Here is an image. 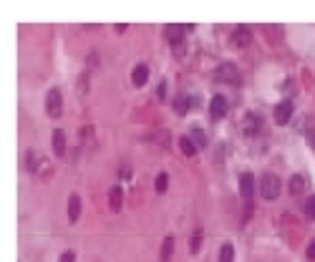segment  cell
<instances>
[{"instance_id": "5", "label": "cell", "mask_w": 315, "mask_h": 262, "mask_svg": "<svg viewBox=\"0 0 315 262\" xmlns=\"http://www.w3.org/2000/svg\"><path fill=\"white\" fill-rule=\"evenodd\" d=\"M229 111V101L225 96H212V101H209V116L214 118V121H220V118H225Z\"/></svg>"}, {"instance_id": "7", "label": "cell", "mask_w": 315, "mask_h": 262, "mask_svg": "<svg viewBox=\"0 0 315 262\" xmlns=\"http://www.w3.org/2000/svg\"><path fill=\"white\" fill-rule=\"evenodd\" d=\"M292 114H295V104H292L290 98H285V101H280V104L275 106V121H278L280 126H285V124H290V118H292Z\"/></svg>"}, {"instance_id": "18", "label": "cell", "mask_w": 315, "mask_h": 262, "mask_svg": "<svg viewBox=\"0 0 315 262\" xmlns=\"http://www.w3.org/2000/svg\"><path fill=\"white\" fill-rule=\"evenodd\" d=\"M217 262H234V247L232 245H222L220 247V255H217Z\"/></svg>"}, {"instance_id": "4", "label": "cell", "mask_w": 315, "mask_h": 262, "mask_svg": "<svg viewBox=\"0 0 315 262\" xmlns=\"http://www.w3.org/2000/svg\"><path fill=\"white\" fill-rule=\"evenodd\" d=\"M214 81L220 84H240V73L232 63H220L217 71H214Z\"/></svg>"}, {"instance_id": "23", "label": "cell", "mask_w": 315, "mask_h": 262, "mask_svg": "<svg viewBox=\"0 0 315 262\" xmlns=\"http://www.w3.org/2000/svg\"><path fill=\"white\" fill-rule=\"evenodd\" d=\"M305 214H308L310 219H315V194L308 199V204H305Z\"/></svg>"}, {"instance_id": "21", "label": "cell", "mask_w": 315, "mask_h": 262, "mask_svg": "<svg viewBox=\"0 0 315 262\" xmlns=\"http://www.w3.org/2000/svg\"><path fill=\"white\" fill-rule=\"evenodd\" d=\"M167 187H169V174H167V172L156 174V192H159V194H164V192H167Z\"/></svg>"}, {"instance_id": "24", "label": "cell", "mask_w": 315, "mask_h": 262, "mask_svg": "<svg viewBox=\"0 0 315 262\" xmlns=\"http://www.w3.org/2000/svg\"><path fill=\"white\" fill-rule=\"evenodd\" d=\"M58 262H76V252H73V250H66V252L58 257Z\"/></svg>"}, {"instance_id": "9", "label": "cell", "mask_w": 315, "mask_h": 262, "mask_svg": "<svg viewBox=\"0 0 315 262\" xmlns=\"http://www.w3.org/2000/svg\"><path fill=\"white\" fill-rule=\"evenodd\" d=\"M131 81H134V86H144V84L149 81V66H146V63H139V66L134 68Z\"/></svg>"}, {"instance_id": "25", "label": "cell", "mask_w": 315, "mask_h": 262, "mask_svg": "<svg viewBox=\"0 0 315 262\" xmlns=\"http://www.w3.org/2000/svg\"><path fill=\"white\" fill-rule=\"evenodd\" d=\"M156 96H159V101H167V81H162L159 88H156Z\"/></svg>"}, {"instance_id": "14", "label": "cell", "mask_w": 315, "mask_h": 262, "mask_svg": "<svg viewBox=\"0 0 315 262\" xmlns=\"http://www.w3.org/2000/svg\"><path fill=\"white\" fill-rule=\"evenodd\" d=\"M53 151H56V156H63L66 154V134L58 129L53 131Z\"/></svg>"}, {"instance_id": "27", "label": "cell", "mask_w": 315, "mask_h": 262, "mask_svg": "<svg viewBox=\"0 0 315 262\" xmlns=\"http://www.w3.org/2000/svg\"><path fill=\"white\" fill-rule=\"evenodd\" d=\"M308 144H310V146L315 149V126L310 129V131H308Z\"/></svg>"}, {"instance_id": "15", "label": "cell", "mask_w": 315, "mask_h": 262, "mask_svg": "<svg viewBox=\"0 0 315 262\" xmlns=\"http://www.w3.org/2000/svg\"><path fill=\"white\" fill-rule=\"evenodd\" d=\"M121 199H124V194H121V187L116 184V187H111V192H109V204H111V212H119V209H121Z\"/></svg>"}, {"instance_id": "6", "label": "cell", "mask_w": 315, "mask_h": 262, "mask_svg": "<svg viewBox=\"0 0 315 262\" xmlns=\"http://www.w3.org/2000/svg\"><path fill=\"white\" fill-rule=\"evenodd\" d=\"M240 197L245 202H252V197H255V176L250 174V172H242L240 174Z\"/></svg>"}, {"instance_id": "13", "label": "cell", "mask_w": 315, "mask_h": 262, "mask_svg": "<svg viewBox=\"0 0 315 262\" xmlns=\"http://www.w3.org/2000/svg\"><path fill=\"white\" fill-rule=\"evenodd\" d=\"M174 255V237H164L162 242V252H159V260L162 262H169Z\"/></svg>"}, {"instance_id": "28", "label": "cell", "mask_w": 315, "mask_h": 262, "mask_svg": "<svg viewBox=\"0 0 315 262\" xmlns=\"http://www.w3.org/2000/svg\"><path fill=\"white\" fill-rule=\"evenodd\" d=\"M129 176H131V169H129V167H124V169H121V179H129Z\"/></svg>"}, {"instance_id": "20", "label": "cell", "mask_w": 315, "mask_h": 262, "mask_svg": "<svg viewBox=\"0 0 315 262\" xmlns=\"http://www.w3.org/2000/svg\"><path fill=\"white\" fill-rule=\"evenodd\" d=\"M202 247V230H194V234L189 237V252L194 255V252H200Z\"/></svg>"}, {"instance_id": "3", "label": "cell", "mask_w": 315, "mask_h": 262, "mask_svg": "<svg viewBox=\"0 0 315 262\" xmlns=\"http://www.w3.org/2000/svg\"><path fill=\"white\" fill-rule=\"evenodd\" d=\"M260 192H262L265 199H278V194H280V179L275 174H265L262 182H260Z\"/></svg>"}, {"instance_id": "22", "label": "cell", "mask_w": 315, "mask_h": 262, "mask_svg": "<svg viewBox=\"0 0 315 262\" xmlns=\"http://www.w3.org/2000/svg\"><path fill=\"white\" fill-rule=\"evenodd\" d=\"M26 169H28V172H35V169H38V154H35V151H28V154H26Z\"/></svg>"}, {"instance_id": "19", "label": "cell", "mask_w": 315, "mask_h": 262, "mask_svg": "<svg viewBox=\"0 0 315 262\" xmlns=\"http://www.w3.org/2000/svg\"><path fill=\"white\" fill-rule=\"evenodd\" d=\"M189 139L197 144V149H204V146H207V134H204L202 129H197V126L189 131Z\"/></svg>"}, {"instance_id": "26", "label": "cell", "mask_w": 315, "mask_h": 262, "mask_svg": "<svg viewBox=\"0 0 315 262\" xmlns=\"http://www.w3.org/2000/svg\"><path fill=\"white\" fill-rule=\"evenodd\" d=\"M305 255H308V260L310 262H315V239L308 245V250H305Z\"/></svg>"}, {"instance_id": "12", "label": "cell", "mask_w": 315, "mask_h": 262, "mask_svg": "<svg viewBox=\"0 0 315 262\" xmlns=\"http://www.w3.org/2000/svg\"><path fill=\"white\" fill-rule=\"evenodd\" d=\"M189 106H192V101H189V96H184V93H179V96L174 98V111H176L179 116H184V114L189 111Z\"/></svg>"}, {"instance_id": "16", "label": "cell", "mask_w": 315, "mask_h": 262, "mask_svg": "<svg viewBox=\"0 0 315 262\" xmlns=\"http://www.w3.org/2000/svg\"><path fill=\"white\" fill-rule=\"evenodd\" d=\"M242 129H245V134L250 136V134H255L260 129V116L258 114H247L245 116V124H242Z\"/></svg>"}, {"instance_id": "11", "label": "cell", "mask_w": 315, "mask_h": 262, "mask_svg": "<svg viewBox=\"0 0 315 262\" xmlns=\"http://www.w3.org/2000/svg\"><path fill=\"white\" fill-rule=\"evenodd\" d=\"M176 144H179V149H182V154H184V156H189V159L197 154V144H194L189 136H179V139H176Z\"/></svg>"}, {"instance_id": "10", "label": "cell", "mask_w": 315, "mask_h": 262, "mask_svg": "<svg viewBox=\"0 0 315 262\" xmlns=\"http://www.w3.org/2000/svg\"><path fill=\"white\" fill-rule=\"evenodd\" d=\"M234 46H240V48H245L250 41H252V33H250V28H245V26H240V28L234 30Z\"/></svg>"}, {"instance_id": "17", "label": "cell", "mask_w": 315, "mask_h": 262, "mask_svg": "<svg viewBox=\"0 0 315 262\" xmlns=\"http://www.w3.org/2000/svg\"><path fill=\"white\" fill-rule=\"evenodd\" d=\"M287 189H290V194H303V189H305V179L300 174H295V176H290V184H287Z\"/></svg>"}, {"instance_id": "8", "label": "cell", "mask_w": 315, "mask_h": 262, "mask_svg": "<svg viewBox=\"0 0 315 262\" xmlns=\"http://www.w3.org/2000/svg\"><path fill=\"white\" fill-rule=\"evenodd\" d=\"M78 217H81V197L78 194H71L68 197V222L76 225Z\"/></svg>"}, {"instance_id": "2", "label": "cell", "mask_w": 315, "mask_h": 262, "mask_svg": "<svg viewBox=\"0 0 315 262\" xmlns=\"http://www.w3.org/2000/svg\"><path fill=\"white\" fill-rule=\"evenodd\" d=\"M61 111H63V96H61L58 88H51V91L46 93V114L58 118L61 116Z\"/></svg>"}, {"instance_id": "1", "label": "cell", "mask_w": 315, "mask_h": 262, "mask_svg": "<svg viewBox=\"0 0 315 262\" xmlns=\"http://www.w3.org/2000/svg\"><path fill=\"white\" fill-rule=\"evenodd\" d=\"M164 33H167V38H169V46H172L174 56H176V58H184V35H182V33H187L184 26H167Z\"/></svg>"}]
</instances>
